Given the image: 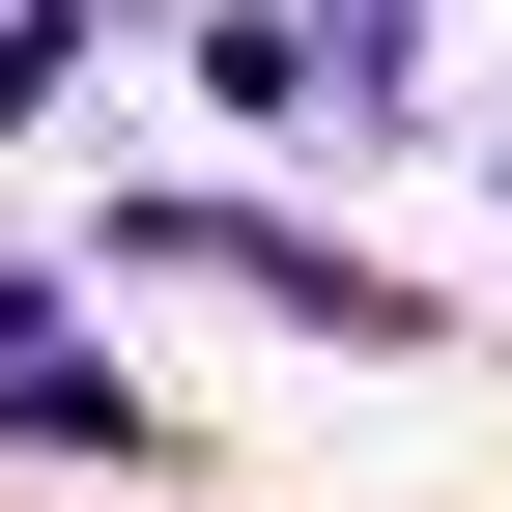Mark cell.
<instances>
[{
    "label": "cell",
    "mask_w": 512,
    "mask_h": 512,
    "mask_svg": "<svg viewBox=\"0 0 512 512\" xmlns=\"http://www.w3.org/2000/svg\"><path fill=\"white\" fill-rule=\"evenodd\" d=\"M0 427H57V456H143V399H114V370H86V342H57V313H29V285H0Z\"/></svg>",
    "instance_id": "1"
}]
</instances>
